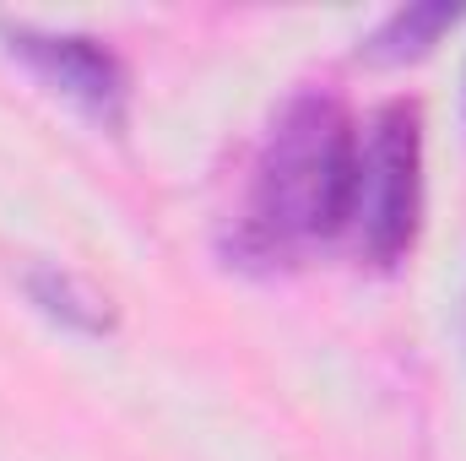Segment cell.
I'll list each match as a JSON object with an SVG mask.
<instances>
[{"label":"cell","mask_w":466,"mask_h":461,"mask_svg":"<svg viewBox=\"0 0 466 461\" xmlns=\"http://www.w3.org/2000/svg\"><path fill=\"white\" fill-rule=\"evenodd\" d=\"M363 125L331 87H299L249 163L228 261L244 271L299 266L309 250L352 233Z\"/></svg>","instance_id":"cell-1"},{"label":"cell","mask_w":466,"mask_h":461,"mask_svg":"<svg viewBox=\"0 0 466 461\" xmlns=\"http://www.w3.org/2000/svg\"><path fill=\"white\" fill-rule=\"evenodd\" d=\"M423 223V115L412 98H390L363 119L352 244L369 266L390 271L412 255Z\"/></svg>","instance_id":"cell-2"},{"label":"cell","mask_w":466,"mask_h":461,"mask_svg":"<svg viewBox=\"0 0 466 461\" xmlns=\"http://www.w3.org/2000/svg\"><path fill=\"white\" fill-rule=\"evenodd\" d=\"M0 44L11 60H22L49 93L76 104L104 130H125L130 115V71L104 38L87 33H49L33 22H0Z\"/></svg>","instance_id":"cell-3"},{"label":"cell","mask_w":466,"mask_h":461,"mask_svg":"<svg viewBox=\"0 0 466 461\" xmlns=\"http://www.w3.org/2000/svg\"><path fill=\"white\" fill-rule=\"evenodd\" d=\"M16 282H22V293H27V304L44 315V321H55L60 332H71V337H115L119 332V310L115 299L93 282V277H82V271H71L66 261H27L22 271H16Z\"/></svg>","instance_id":"cell-4"},{"label":"cell","mask_w":466,"mask_h":461,"mask_svg":"<svg viewBox=\"0 0 466 461\" xmlns=\"http://www.w3.org/2000/svg\"><path fill=\"white\" fill-rule=\"evenodd\" d=\"M445 27H456V5H440V0L434 5H401L358 44V55L374 66H407V60H423Z\"/></svg>","instance_id":"cell-5"},{"label":"cell","mask_w":466,"mask_h":461,"mask_svg":"<svg viewBox=\"0 0 466 461\" xmlns=\"http://www.w3.org/2000/svg\"><path fill=\"white\" fill-rule=\"evenodd\" d=\"M461 332H466V310H461Z\"/></svg>","instance_id":"cell-6"}]
</instances>
